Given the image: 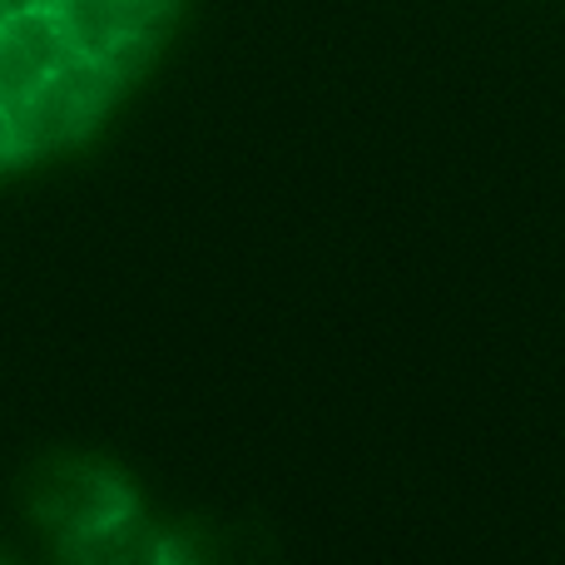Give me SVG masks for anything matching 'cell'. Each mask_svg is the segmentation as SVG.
Returning a JSON list of instances; mask_svg holds the SVG:
<instances>
[{"instance_id": "6da1fadb", "label": "cell", "mask_w": 565, "mask_h": 565, "mask_svg": "<svg viewBox=\"0 0 565 565\" xmlns=\"http://www.w3.org/2000/svg\"><path fill=\"white\" fill-rule=\"evenodd\" d=\"M109 89H115V70L75 55L65 70H55V75L35 89V99L25 105V115L15 119L20 149L25 145H60V139L85 135L89 119L105 109Z\"/></svg>"}, {"instance_id": "7a4b0ae2", "label": "cell", "mask_w": 565, "mask_h": 565, "mask_svg": "<svg viewBox=\"0 0 565 565\" xmlns=\"http://www.w3.org/2000/svg\"><path fill=\"white\" fill-rule=\"evenodd\" d=\"M55 15L75 55L119 70V60L139 45V35L164 15V0H55Z\"/></svg>"}, {"instance_id": "3957f363", "label": "cell", "mask_w": 565, "mask_h": 565, "mask_svg": "<svg viewBox=\"0 0 565 565\" xmlns=\"http://www.w3.org/2000/svg\"><path fill=\"white\" fill-rule=\"evenodd\" d=\"M15 154H20V129H15V119L0 109V164H6V159H15Z\"/></svg>"}, {"instance_id": "277c9868", "label": "cell", "mask_w": 565, "mask_h": 565, "mask_svg": "<svg viewBox=\"0 0 565 565\" xmlns=\"http://www.w3.org/2000/svg\"><path fill=\"white\" fill-rule=\"evenodd\" d=\"M0 10L10 15H30V10H55V0H0Z\"/></svg>"}]
</instances>
